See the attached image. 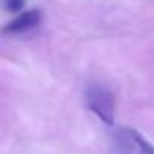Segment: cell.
<instances>
[{
	"mask_svg": "<svg viewBox=\"0 0 154 154\" xmlns=\"http://www.w3.org/2000/svg\"><path fill=\"white\" fill-rule=\"evenodd\" d=\"M85 101L88 109L104 124L112 125L115 121V98L113 94L100 83H92L86 88Z\"/></svg>",
	"mask_w": 154,
	"mask_h": 154,
	"instance_id": "6da1fadb",
	"label": "cell"
},
{
	"mask_svg": "<svg viewBox=\"0 0 154 154\" xmlns=\"http://www.w3.org/2000/svg\"><path fill=\"white\" fill-rule=\"evenodd\" d=\"M42 20V14L39 9H29L21 12L17 18H14L11 23H8L3 29L5 33H23L33 27H36Z\"/></svg>",
	"mask_w": 154,
	"mask_h": 154,
	"instance_id": "7a4b0ae2",
	"label": "cell"
},
{
	"mask_svg": "<svg viewBox=\"0 0 154 154\" xmlns=\"http://www.w3.org/2000/svg\"><path fill=\"white\" fill-rule=\"evenodd\" d=\"M125 142L139 154H154V146L134 128H125L122 131Z\"/></svg>",
	"mask_w": 154,
	"mask_h": 154,
	"instance_id": "3957f363",
	"label": "cell"
},
{
	"mask_svg": "<svg viewBox=\"0 0 154 154\" xmlns=\"http://www.w3.org/2000/svg\"><path fill=\"white\" fill-rule=\"evenodd\" d=\"M5 6L9 12H20L24 8V0H5Z\"/></svg>",
	"mask_w": 154,
	"mask_h": 154,
	"instance_id": "277c9868",
	"label": "cell"
}]
</instances>
